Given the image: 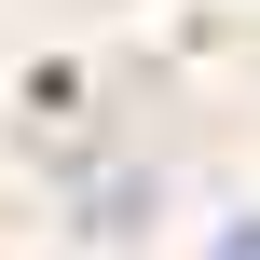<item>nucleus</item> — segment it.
I'll list each match as a JSON object with an SVG mask.
<instances>
[{"mask_svg":"<svg viewBox=\"0 0 260 260\" xmlns=\"http://www.w3.org/2000/svg\"><path fill=\"white\" fill-rule=\"evenodd\" d=\"M219 260H260V233H233V247H219Z\"/></svg>","mask_w":260,"mask_h":260,"instance_id":"nucleus-1","label":"nucleus"}]
</instances>
